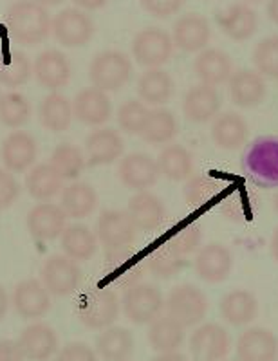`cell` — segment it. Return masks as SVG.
I'll use <instances>...</instances> for the list:
<instances>
[{
    "instance_id": "9f6ffc18",
    "label": "cell",
    "mask_w": 278,
    "mask_h": 361,
    "mask_svg": "<svg viewBox=\"0 0 278 361\" xmlns=\"http://www.w3.org/2000/svg\"><path fill=\"white\" fill-rule=\"evenodd\" d=\"M37 2H40L42 6H58L61 4L64 0H37Z\"/></svg>"
},
{
    "instance_id": "681fc988",
    "label": "cell",
    "mask_w": 278,
    "mask_h": 361,
    "mask_svg": "<svg viewBox=\"0 0 278 361\" xmlns=\"http://www.w3.org/2000/svg\"><path fill=\"white\" fill-rule=\"evenodd\" d=\"M208 190L210 185L205 179H193L192 183L186 188V195H188V201L193 202V204H199V202L205 201L208 197Z\"/></svg>"
},
{
    "instance_id": "e0dca14e",
    "label": "cell",
    "mask_w": 278,
    "mask_h": 361,
    "mask_svg": "<svg viewBox=\"0 0 278 361\" xmlns=\"http://www.w3.org/2000/svg\"><path fill=\"white\" fill-rule=\"evenodd\" d=\"M119 180L127 188L145 192L147 188L154 186L159 177V169L157 163L147 154H127L119 161L118 166Z\"/></svg>"
},
{
    "instance_id": "8992f818",
    "label": "cell",
    "mask_w": 278,
    "mask_h": 361,
    "mask_svg": "<svg viewBox=\"0 0 278 361\" xmlns=\"http://www.w3.org/2000/svg\"><path fill=\"white\" fill-rule=\"evenodd\" d=\"M164 307L163 293L152 283H134L125 291L121 309L132 324H150Z\"/></svg>"
},
{
    "instance_id": "ab89813d",
    "label": "cell",
    "mask_w": 278,
    "mask_h": 361,
    "mask_svg": "<svg viewBox=\"0 0 278 361\" xmlns=\"http://www.w3.org/2000/svg\"><path fill=\"white\" fill-rule=\"evenodd\" d=\"M51 166L60 173L61 179H78L85 170L87 159L76 145L61 143L54 148L51 156Z\"/></svg>"
},
{
    "instance_id": "7402d4cb",
    "label": "cell",
    "mask_w": 278,
    "mask_h": 361,
    "mask_svg": "<svg viewBox=\"0 0 278 361\" xmlns=\"http://www.w3.org/2000/svg\"><path fill=\"white\" fill-rule=\"evenodd\" d=\"M217 24L228 38L234 42H246L257 33L258 15L248 4L235 2L224 11L217 13Z\"/></svg>"
},
{
    "instance_id": "d6a6232c",
    "label": "cell",
    "mask_w": 278,
    "mask_h": 361,
    "mask_svg": "<svg viewBox=\"0 0 278 361\" xmlns=\"http://www.w3.org/2000/svg\"><path fill=\"white\" fill-rule=\"evenodd\" d=\"M184 327L172 316H157L148 327V343L156 353H174L183 345Z\"/></svg>"
},
{
    "instance_id": "30bf717a",
    "label": "cell",
    "mask_w": 278,
    "mask_h": 361,
    "mask_svg": "<svg viewBox=\"0 0 278 361\" xmlns=\"http://www.w3.org/2000/svg\"><path fill=\"white\" fill-rule=\"evenodd\" d=\"M51 31L58 44L66 45V47H82V45L89 44L95 35V24L82 9L69 8L61 9L53 18Z\"/></svg>"
},
{
    "instance_id": "bcb514c9",
    "label": "cell",
    "mask_w": 278,
    "mask_h": 361,
    "mask_svg": "<svg viewBox=\"0 0 278 361\" xmlns=\"http://www.w3.org/2000/svg\"><path fill=\"white\" fill-rule=\"evenodd\" d=\"M200 243V231L195 226H188L176 235L170 243L174 255H186L195 250Z\"/></svg>"
},
{
    "instance_id": "7c38bea8",
    "label": "cell",
    "mask_w": 278,
    "mask_h": 361,
    "mask_svg": "<svg viewBox=\"0 0 278 361\" xmlns=\"http://www.w3.org/2000/svg\"><path fill=\"white\" fill-rule=\"evenodd\" d=\"M73 114L87 127H102L111 119L112 102L105 90L98 87H87L74 98Z\"/></svg>"
},
{
    "instance_id": "c3c4849f",
    "label": "cell",
    "mask_w": 278,
    "mask_h": 361,
    "mask_svg": "<svg viewBox=\"0 0 278 361\" xmlns=\"http://www.w3.org/2000/svg\"><path fill=\"white\" fill-rule=\"evenodd\" d=\"M25 356L18 340H0V361H24Z\"/></svg>"
},
{
    "instance_id": "1f68e13d",
    "label": "cell",
    "mask_w": 278,
    "mask_h": 361,
    "mask_svg": "<svg viewBox=\"0 0 278 361\" xmlns=\"http://www.w3.org/2000/svg\"><path fill=\"white\" fill-rule=\"evenodd\" d=\"M61 185L64 179L49 163L35 164L25 177V190L29 195L42 202L51 201L58 193H61Z\"/></svg>"
},
{
    "instance_id": "ee69618b",
    "label": "cell",
    "mask_w": 278,
    "mask_h": 361,
    "mask_svg": "<svg viewBox=\"0 0 278 361\" xmlns=\"http://www.w3.org/2000/svg\"><path fill=\"white\" fill-rule=\"evenodd\" d=\"M56 361H98V354L82 341H71L64 345L56 354Z\"/></svg>"
},
{
    "instance_id": "83f0119b",
    "label": "cell",
    "mask_w": 278,
    "mask_h": 361,
    "mask_svg": "<svg viewBox=\"0 0 278 361\" xmlns=\"http://www.w3.org/2000/svg\"><path fill=\"white\" fill-rule=\"evenodd\" d=\"M128 215L139 231H154L164 221V204L150 192H138L128 201Z\"/></svg>"
},
{
    "instance_id": "9c48e42d",
    "label": "cell",
    "mask_w": 278,
    "mask_h": 361,
    "mask_svg": "<svg viewBox=\"0 0 278 361\" xmlns=\"http://www.w3.org/2000/svg\"><path fill=\"white\" fill-rule=\"evenodd\" d=\"M138 228L125 209H105L98 219V240L107 251L128 250Z\"/></svg>"
},
{
    "instance_id": "44dd1931",
    "label": "cell",
    "mask_w": 278,
    "mask_h": 361,
    "mask_svg": "<svg viewBox=\"0 0 278 361\" xmlns=\"http://www.w3.org/2000/svg\"><path fill=\"white\" fill-rule=\"evenodd\" d=\"M278 338L270 329L251 327L237 341L238 361H277Z\"/></svg>"
},
{
    "instance_id": "8fae6325",
    "label": "cell",
    "mask_w": 278,
    "mask_h": 361,
    "mask_svg": "<svg viewBox=\"0 0 278 361\" xmlns=\"http://www.w3.org/2000/svg\"><path fill=\"white\" fill-rule=\"evenodd\" d=\"M231 349L229 334L222 325L205 324L193 331L190 353L193 361H222Z\"/></svg>"
},
{
    "instance_id": "7bdbcfd3",
    "label": "cell",
    "mask_w": 278,
    "mask_h": 361,
    "mask_svg": "<svg viewBox=\"0 0 278 361\" xmlns=\"http://www.w3.org/2000/svg\"><path fill=\"white\" fill-rule=\"evenodd\" d=\"M150 114V109L139 99H128L119 107L118 111V123L121 130L127 134H141L147 118Z\"/></svg>"
},
{
    "instance_id": "ac0fdd59",
    "label": "cell",
    "mask_w": 278,
    "mask_h": 361,
    "mask_svg": "<svg viewBox=\"0 0 278 361\" xmlns=\"http://www.w3.org/2000/svg\"><path fill=\"white\" fill-rule=\"evenodd\" d=\"M228 90L234 105L241 109L257 107L267 94L264 76L251 69H242L231 74L228 80Z\"/></svg>"
},
{
    "instance_id": "484cf974",
    "label": "cell",
    "mask_w": 278,
    "mask_h": 361,
    "mask_svg": "<svg viewBox=\"0 0 278 361\" xmlns=\"http://www.w3.org/2000/svg\"><path fill=\"white\" fill-rule=\"evenodd\" d=\"M193 71L200 78V82L206 83V85L217 87L228 82L229 76L234 74L231 73L234 63L224 51L208 47V49H203L197 54L195 62H193Z\"/></svg>"
},
{
    "instance_id": "9a60e30c",
    "label": "cell",
    "mask_w": 278,
    "mask_h": 361,
    "mask_svg": "<svg viewBox=\"0 0 278 361\" xmlns=\"http://www.w3.org/2000/svg\"><path fill=\"white\" fill-rule=\"evenodd\" d=\"M13 307L25 320H37L49 312L51 293L38 280H22L13 291Z\"/></svg>"
},
{
    "instance_id": "2e32d148",
    "label": "cell",
    "mask_w": 278,
    "mask_h": 361,
    "mask_svg": "<svg viewBox=\"0 0 278 361\" xmlns=\"http://www.w3.org/2000/svg\"><path fill=\"white\" fill-rule=\"evenodd\" d=\"M210 37H212V27H210L208 18L199 13L183 15L174 24V45L184 53H197V51L200 53L203 49H206Z\"/></svg>"
},
{
    "instance_id": "4316f807",
    "label": "cell",
    "mask_w": 278,
    "mask_h": 361,
    "mask_svg": "<svg viewBox=\"0 0 278 361\" xmlns=\"http://www.w3.org/2000/svg\"><path fill=\"white\" fill-rule=\"evenodd\" d=\"M219 309L226 324L234 327H244L255 322L258 316V300L248 289H235L221 300Z\"/></svg>"
},
{
    "instance_id": "6f0895ef",
    "label": "cell",
    "mask_w": 278,
    "mask_h": 361,
    "mask_svg": "<svg viewBox=\"0 0 278 361\" xmlns=\"http://www.w3.org/2000/svg\"><path fill=\"white\" fill-rule=\"evenodd\" d=\"M273 204H274V209H277V214H278V193H277V195H274V201H273Z\"/></svg>"
},
{
    "instance_id": "11a10c76",
    "label": "cell",
    "mask_w": 278,
    "mask_h": 361,
    "mask_svg": "<svg viewBox=\"0 0 278 361\" xmlns=\"http://www.w3.org/2000/svg\"><path fill=\"white\" fill-rule=\"evenodd\" d=\"M271 255H273V259L278 262V228L274 230L273 238H271Z\"/></svg>"
},
{
    "instance_id": "52a82bcc",
    "label": "cell",
    "mask_w": 278,
    "mask_h": 361,
    "mask_svg": "<svg viewBox=\"0 0 278 361\" xmlns=\"http://www.w3.org/2000/svg\"><path fill=\"white\" fill-rule=\"evenodd\" d=\"M119 316V300L111 289H95L87 293L78 305V318L90 331L112 327Z\"/></svg>"
},
{
    "instance_id": "60d3db41",
    "label": "cell",
    "mask_w": 278,
    "mask_h": 361,
    "mask_svg": "<svg viewBox=\"0 0 278 361\" xmlns=\"http://www.w3.org/2000/svg\"><path fill=\"white\" fill-rule=\"evenodd\" d=\"M31 116V103L20 92L0 94V123L9 128H18L28 123Z\"/></svg>"
},
{
    "instance_id": "db71d44e",
    "label": "cell",
    "mask_w": 278,
    "mask_h": 361,
    "mask_svg": "<svg viewBox=\"0 0 278 361\" xmlns=\"http://www.w3.org/2000/svg\"><path fill=\"white\" fill-rule=\"evenodd\" d=\"M266 13H267V18H270L273 24L278 25V0H270Z\"/></svg>"
},
{
    "instance_id": "4fadbf2b",
    "label": "cell",
    "mask_w": 278,
    "mask_h": 361,
    "mask_svg": "<svg viewBox=\"0 0 278 361\" xmlns=\"http://www.w3.org/2000/svg\"><path fill=\"white\" fill-rule=\"evenodd\" d=\"M67 228V215L60 204L53 202H40L33 206L28 214V230L35 240L49 243L60 238Z\"/></svg>"
},
{
    "instance_id": "b9f144b4",
    "label": "cell",
    "mask_w": 278,
    "mask_h": 361,
    "mask_svg": "<svg viewBox=\"0 0 278 361\" xmlns=\"http://www.w3.org/2000/svg\"><path fill=\"white\" fill-rule=\"evenodd\" d=\"M253 66L258 74L267 78H278V37L262 38L253 51Z\"/></svg>"
},
{
    "instance_id": "7a4b0ae2",
    "label": "cell",
    "mask_w": 278,
    "mask_h": 361,
    "mask_svg": "<svg viewBox=\"0 0 278 361\" xmlns=\"http://www.w3.org/2000/svg\"><path fill=\"white\" fill-rule=\"evenodd\" d=\"M246 176L260 188L278 186V137L260 135L251 141L242 157Z\"/></svg>"
},
{
    "instance_id": "603a6c76",
    "label": "cell",
    "mask_w": 278,
    "mask_h": 361,
    "mask_svg": "<svg viewBox=\"0 0 278 361\" xmlns=\"http://www.w3.org/2000/svg\"><path fill=\"white\" fill-rule=\"evenodd\" d=\"M125 143L118 130L114 128H98L90 132L85 140V154L89 166L111 164L123 156Z\"/></svg>"
},
{
    "instance_id": "8d00e7d4",
    "label": "cell",
    "mask_w": 278,
    "mask_h": 361,
    "mask_svg": "<svg viewBox=\"0 0 278 361\" xmlns=\"http://www.w3.org/2000/svg\"><path fill=\"white\" fill-rule=\"evenodd\" d=\"M161 176L170 180L188 179L193 170V157L188 148L183 145H168L159 152L156 159Z\"/></svg>"
},
{
    "instance_id": "680465c9",
    "label": "cell",
    "mask_w": 278,
    "mask_h": 361,
    "mask_svg": "<svg viewBox=\"0 0 278 361\" xmlns=\"http://www.w3.org/2000/svg\"><path fill=\"white\" fill-rule=\"evenodd\" d=\"M246 2H260V0H246Z\"/></svg>"
},
{
    "instance_id": "74e56055",
    "label": "cell",
    "mask_w": 278,
    "mask_h": 361,
    "mask_svg": "<svg viewBox=\"0 0 278 361\" xmlns=\"http://www.w3.org/2000/svg\"><path fill=\"white\" fill-rule=\"evenodd\" d=\"M33 66L29 62L28 54L20 51L8 49L0 51V83L6 87L25 85L31 78Z\"/></svg>"
},
{
    "instance_id": "d4e9b609",
    "label": "cell",
    "mask_w": 278,
    "mask_h": 361,
    "mask_svg": "<svg viewBox=\"0 0 278 361\" xmlns=\"http://www.w3.org/2000/svg\"><path fill=\"white\" fill-rule=\"evenodd\" d=\"M35 76L42 87L56 90L66 87L71 78V63L61 51L47 49L42 51L33 63Z\"/></svg>"
},
{
    "instance_id": "4dcf8cb0",
    "label": "cell",
    "mask_w": 278,
    "mask_h": 361,
    "mask_svg": "<svg viewBox=\"0 0 278 361\" xmlns=\"http://www.w3.org/2000/svg\"><path fill=\"white\" fill-rule=\"evenodd\" d=\"M96 353L103 361H127L134 353V336L125 327L103 329L96 338Z\"/></svg>"
},
{
    "instance_id": "d590c367",
    "label": "cell",
    "mask_w": 278,
    "mask_h": 361,
    "mask_svg": "<svg viewBox=\"0 0 278 361\" xmlns=\"http://www.w3.org/2000/svg\"><path fill=\"white\" fill-rule=\"evenodd\" d=\"M73 116V103L58 92H51L45 96L38 109V119H40L42 127L51 132L67 130L71 127Z\"/></svg>"
},
{
    "instance_id": "d6986e66",
    "label": "cell",
    "mask_w": 278,
    "mask_h": 361,
    "mask_svg": "<svg viewBox=\"0 0 278 361\" xmlns=\"http://www.w3.org/2000/svg\"><path fill=\"white\" fill-rule=\"evenodd\" d=\"M219 111H221V94L217 87L200 83V85L192 87L184 96V118L192 123H208L219 114Z\"/></svg>"
},
{
    "instance_id": "e575fe53",
    "label": "cell",
    "mask_w": 278,
    "mask_h": 361,
    "mask_svg": "<svg viewBox=\"0 0 278 361\" xmlns=\"http://www.w3.org/2000/svg\"><path fill=\"white\" fill-rule=\"evenodd\" d=\"M64 255L73 260H89L98 250V237L83 224L67 226L60 237Z\"/></svg>"
},
{
    "instance_id": "836d02e7",
    "label": "cell",
    "mask_w": 278,
    "mask_h": 361,
    "mask_svg": "<svg viewBox=\"0 0 278 361\" xmlns=\"http://www.w3.org/2000/svg\"><path fill=\"white\" fill-rule=\"evenodd\" d=\"M174 80L163 69H147L138 82V94L143 103L164 105L174 96Z\"/></svg>"
},
{
    "instance_id": "ba28073f",
    "label": "cell",
    "mask_w": 278,
    "mask_h": 361,
    "mask_svg": "<svg viewBox=\"0 0 278 361\" xmlns=\"http://www.w3.org/2000/svg\"><path fill=\"white\" fill-rule=\"evenodd\" d=\"M82 269L67 255H51L42 267V283L53 296H67L80 286Z\"/></svg>"
},
{
    "instance_id": "ffe728a7",
    "label": "cell",
    "mask_w": 278,
    "mask_h": 361,
    "mask_svg": "<svg viewBox=\"0 0 278 361\" xmlns=\"http://www.w3.org/2000/svg\"><path fill=\"white\" fill-rule=\"evenodd\" d=\"M18 343L29 361H47L58 350V334L51 325L31 324L24 329L18 336Z\"/></svg>"
},
{
    "instance_id": "3957f363",
    "label": "cell",
    "mask_w": 278,
    "mask_h": 361,
    "mask_svg": "<svg viewBox=\"0 0 278 361\" xmlns=\"http://www.w3.org/2000/svg\"><path fill=\"white\" fill-rule=\"evenodd\" d=\"M132 62L121 51H102L92 58L89 78L92 87L102 90H118L131 80Z\"/></svg>"
},
{
    "instance_id": "5bb4252c",
    "label": "cell",
    "mask_w": 278,
    "mask_h": 361,
    "mask_svg": "<svg viewBox=\"0 0 278 361\" xmlns=\"http://www.w3.org/2000/svg\"><path fill=\"white\" fill-rule=\"evenodd\" d=\"M38 154V145L29 132L17 130L2 141L0 156L6 170L13 173H24L31 170Z\"/></svg>"
},
{
    "instance_id": "816d5d0a",
    "label": "cell",
    "mask_w": 278,
    "mask_h": 361,
    "mask_svg": "<svg viewBox=\"0 0 278 361\" xmlns=\"http://www.w3.org/2000/svg\"><path fill=\"white\" fill-rule=\"evenodd\" d=\"M9 311V296H8V291H6L2 286H0V322L4 320L6 314H8Z\"/></svg>"
},
{
    "instance_id": "f35d334b",
    "label": "cell",
    "mask_w": 278,
    "mask_h": 361,
    "mask_svg": "<svg viewBox=\"0 0 278 361\" xmlns=\"http://www.w3.org/2000/svg\"><path fill=\"white\" fill-rule=\"evenodd\" d=\"M177 134V119L167 109H154L150 111L145 123L143 130H141V137L143 141L150 145H163L172 141Z\"/></svg>"
},
{
    "instance_id": "cb8c5ba5",
    "label": "cell",
    "mask_w": 278,
    "mask_h": 361,
    "mask_svg": "<svg viewBox=\"0 0 278 361\" xmlns=\"http://www.w3.org/2000/svg\"><path fill=\"white\" fill-rule=\"evenodd\" d=\"M195 273L199 279L208 283H221L231 273L234 259L231 253L222 244H208L203 250H199L195 257Z\"/></svg>"
},
{
    "instance_id": "f907efd6",
    "label": "cell",
    "mask_w": 278,
    "mask_h": 361,
    "mask_svg": "<svg viewBox=\"0 0 278 361\" xmlns=\"http://www.w3.org/2000/svg\"><path fill=\"white\" fill-rule=\"evenodd\" d=\"M78 8L87 9V11H95V9H102L109 0H73Z\"/></svg>"
},
{
    "instance_id": "f6af8a7d",
    "label": "cell",
    "mask_w": 278,
    "mask_h": 361,
    "mask_svg": "<svg viewBox=\"0 0 278 361\" xmlns=\"http://www.w3.org/2000/svg\"><path fill=\"white\" fill-rule=\"evenodd\" d=\"M18 195H20V185L15 179L13 172L0 169V209L11 206L17 201Z\"/></svg>"
},
{
    "instance_id": "7dc6e473",
    "label": "cell",
    "mask_w": 278,
    "mask_h": 361,
    "mask_svg": "<svg viewBox=\"0 0 278 361\" xmlns=\"http://www.w3.org/2000/svg\"><path fill=\"white\" fill-rule=\"evenodd\" d=\"M186 0H139L141 8L147 13H150L152 17L167 18L172 17L183 8Z\"/></svg>"
},
{
    "instance_id": "5b68a950",
    "label": "cell",
    "mask_w": 278,
    "mask_h": 361,
    "mask_svg": "<svg viewBox=\"0 0 278 361\" xmlns=\"http://www.w3.org/2000/svg\"><path fill=\"white\" fill-rule=\"evenodd\" d=\"M132 54L145 69H159L172 58L174 40L164 29L147 27L132 40Z\"/></svg>"
},
{
    "instance_id": "6da1fadb",
    "label": "cell",
    "mask_w": 278,
    "mask_h": 361,
    "mask_svg": "<svg viewBox=\"0 0 278 361\" xmlns=\"http://www.w3.org/2000/svg\"><path fill=\"white\" fill-rule=\"evenodd\" d=\"M6 27L18 44L37 45L51 35L53 20L47 8L37 0H18L6 11Z\"/></svg>"
},
{
    "instance_id": "f546056e",
    "label": "cell",
    "mask_w": 278,
    "mask_h": 361,
    "mask_svg": "<svg viewBox=\"0 0 278 361\" xmlns=\"http://www.w3.org/2000/svg\"><path fill=\"white\" fill-rule=\"evenodd\" d=\"M248 123L238 112H224L212 125L213 143L224 150H237L248 140Z\"/></svg>"
},
{
    "instance_id": "f1b7e54d",
    "label": "cell",
    "mask_w": 278,
    "mask_h": 361,
    "mask_svg": "<svg viewBox=\"0 0 278 361\" xmlns=\"http://www.w3.org/2000/svg\"><path fill=\"white\" fill-rule=\"evenodd\" d=\"M98 206V193L87 183H73L61 190L60 208L71 219L89 217Z\"/></svg>"
},
{
    "instance_id": "277c9868",
    "label": "cell",
    "mask_w": 278,
    "mask_h": 361,
    "mask_svg": "<svg viewBox=\"0 0 278 361\" xmlns=\"http://www.w3.org/2000/svg\"><path fill=\"white\" fill-rule=\"evenodd\" d=\"M168 316L179 322L184 329L205 320L208 312V298L193 283H181L172 289L167 300Z\"/></svg>"
},
{
    "instance_id": "f5cc1de1",
    "label": "cell",
    "mask_w": 278,
    "mask_h": 361,
    "mask_svg": "<svg viewBox=\"0 0 278 361\" xmlns=\"http://www.w3.org/2000/svg\"><path fill=\"white\" fill-rule=\"evenodd\" d=\"M150 361H186V357L181 353L174 350V353H161L156 357H152Z\"/></svg>"
}]
</instances>
